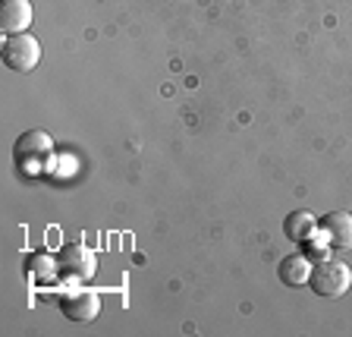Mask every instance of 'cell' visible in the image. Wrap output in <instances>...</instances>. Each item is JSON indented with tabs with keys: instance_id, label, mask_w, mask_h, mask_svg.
I'll use <instances>...</instances> for the list:
<instances>
[{
	"instance_id": "cell-8",
	"label": "cell",
	"mask_w": 352,
	"mask_h": 337,
	"mask_svg": "<svg viewBox=\"0 0 352 337\" xmlns=\"http://www.w3.org/2000/svg\"><path fill=\"white\" fill-rule=\"evenodd\" d=\"M283 234L289 236L293 243H308L311 236L318 234V221L311 212H305V208H296V212L286 214L283 221Z\"/></svg>"
},
{
	"instance_id": "cell-2",
	"label": "cell",
	"mask_w": 352,
	"mask_h": 337,
	"mask_svg": "<svg viewBox=\"0 0 352 337\" xmlns=\"http://www.w3.org/2000/svg\"><path fill=\"white\" fill-rule=\"evenodd\" d=\"M3 66L13 70V73H32L38 63H41V44L32 32H22V35H7L3 41Z\"/></svg>"
},
{
	"instance_id": "cell-10",
	"label": "cell",
	"mask_w": 352,
	"mask_h": 337,
	"mask_svg": "<svg viewBox=\"0 0 352 337\" xmlns=\"http://www.w3.org/2000/svg\"><path fill=\"white\" fill-rule=\"evenodd\" d=\"M280 280L286 287H305L308 284V274H311V262L305 256H286L277 268Z\"/></svg>"
},
{
	"instance_id": "cell-1",
	"label": "cell",
	"mask_w": 352,
	"mask_h": 337,
	"mask_svg": "<svg viewBox=\"0 0 352 337\" xmlns=\"http://www.w3.org/2000/svg\"><path fill=\"white\" fill-rule=\"evenodd\" d=\"M308 287L324 300H340L352 287V268L340 258H321L318 265H311Z\"/></svg>"
},
{
	"instance_id": "cell-4",
	"label": "cell",
	"mask_w": 352,
	"mask_h": 337,
	"mask_svg": "<svg viewBox=\"0 0 352 337\" xmlns=\"http://www.w3.org/2000/svg\"><path fill=\"white\" fill-rule=\"evenodd\" d=\"M57 265L66 280H91L98 268V258H95V252L79 246V243H66L57 252Z\"/></svg>"
},
{
	"instance_id": "cell-3",
	"label": "cell",
	"mask_w": 352,
	"mask_h": 337,
	"mask_svg": "<svg viewBox=\"0 0 352 337\" xmlns=\"http://www.w3.org/2000/svg\"><path fill=\"white\" fill-rule=\"evenodd\" d=\"M51 154H54V139L47 136L44 130H29V132H22L19 139H16L13 145V158L19 167H44V164L51 161Z\"/></svg>"
},
{
	"instance_id": "cell-6",
	"label": "cell",
	"mask_w": 352,
	"mask_h": 337,
	"mask_svg": "<svg viewBox=\"0 0 352 337\" xmlns=\"http://www.w3.org/2000/svg\"><path fill=\"white\" fill-rule=\"evenodd\" d=\"M60 312H63L69 322L88 325V322H95L98 312H101V300H98V294H88V290L63 294L60 296Z\"/></svg>"
},
{
	"instance_id": "cell-9",
	"label": "cell",
	"mask_w": 352,
	"mask_h": 337,
	"mask_svg": "<svg viewBox=\"0 0 352 337\" xmlns=\"http://www.w3.org/2000/svg\"><path fill=\"white\" fill-rule=\"evenodd\" d=\"M57 274H60L57 256H47V252H32V256L25 258V278L35 280V284H51Z\"/></svg>"
},
{
	"instance_id": "cell-7",
	"label": "cell",
	"mask_w": 352,
	"mask_h": 337,
	"mask_svg": "<svg viewBox=\"0 0 352 337\" xmlns=\"http://www.w3.org/2000/svg\"><path fill=\"white\" fill-rule=\"evenodd\" d=\"M32 0H3L0 3V29L3 35H22L32 25Z\"/></svg>"
},
{
	"instance_id": "cell-5",
	"label": "cell",
	"mask_w": 352,
	"mask_h": 337,
	"mask_svg": "<svg viewBox=\"0 0 352 337\" xmlns=\"http://www.w3.org/2000/svg\"><path fill=\"white\" fill-rule=\"evenodd\" d=\"M318 234H321L324 246L337 252L352 249V214L349 212H330L318 221Z\"/></svg>"
}]
</instances>
